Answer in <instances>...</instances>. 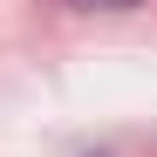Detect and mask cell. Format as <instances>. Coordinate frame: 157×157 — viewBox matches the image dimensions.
<instances>
[{
  "instance_id": "cell-1",
  "label": "cell",
  "mask_w": 157,
  "mask_h": 157,
  "mask_svg": "<svg viewBox=\"0 0 157 157\" xmlns=\"http://www.w3.org/2000/svg\"><path fill=\"white\" fill-rule=\"evenodd\" d=\"M89 7H130V0H89Z\"/></svg>"
}]
</instances>
